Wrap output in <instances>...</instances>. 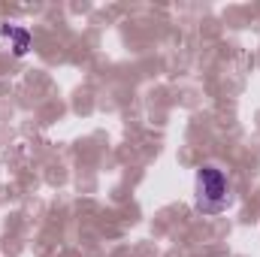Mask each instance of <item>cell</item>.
<instances>
[{"label": "cell", "mask_w": 260, "mask_h": 257, "mask_svg": "<svg viewBox=\"0 0 260 257\" xmlns=\"http://www.w3.org/2000/svg\"><path fill=\"white\" fill-rule=\"evenodd\" d=\"M233 194H230V179L221 167L206 164L194 176V206L203 215H221L227 212Z\"/></svg>", "instance_id": "cell-1"}, {"label": "cell", "mask_w": 260, "mask_h": 257, "mask_svg": "<svg viewBox=\"0 0 260 257\" xmlns=\"http://www.w3.org/2000/svg\"><path fill=\"white\" fill-rule=\"evenodd\" d=\"M0 43L6 49H12L15 58H24L30 52V30L24 24H9L6 21V24H0Z\"/></svg>", "instance_id": "cell-2"}]
</instances>
